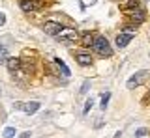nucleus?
<instances>
[{
  "label": "nucleus",
  "mask_w": 150,
  "mask_h": 138,
  "mask_svg": "<svg viewBox=\"0 0 150 138\" xmlns=\"http://www.w3.org/2000/svg\"><path fill=\"white\" fill-rule=\"evenodd\" d=\"M62 43H68V45H71V43H75V39H77V32L75 30H64L60 36H56Z\"/></svg>",
  "instance_id": "39448f33"
},
{
  "label": "nucleus",
  "mask_w": 150,
  "mask_h": 138,
  "mask_svg": "<svg viewBox=\"0 0 150 138\" xmlns=\"http://www.w3.org/2000/svg\"><path fill=\"white\" fill-rule=\"evenodd\" d=\"M4 22H6V15H4V13H0V26H2Z\"/></svg>",
  "instance_id": "aec40b11"
},
{
  "label": "nucleus",
  "mask_w": 150,
  "mask_h": 138,
  "mask_svg": "<svg viewBox=\"0 0 150 138\" xmlns=\"http://www.w3.org/2000/svg\"><path fill=\"white\" fill-rule=\"evenodd\" d=\"M17 138H30V132H28V131H26V132H23V135H19Z\"/></svg>",
  "instance_id": "412c9836"
},
{
  "label": "nucleus",
  "mask_w": 150,
  "mask_h": 138,
  "mask_svg": "<svg viewBox=\"0 0 150 138\" xmlns=\"http://www.w3.org/2000/svg\"><path fill=\"white\" fill-rule=\"evenodd\" d=\"M77 63L79 66H90L92 63V58H90V54H86V52H77Z\"/></svg>",
  "instance_id": "6e6552de"
},
{
  "label": "nucleus",
  "mask_w": 150,
  "mask_h": 138,
  "mask_svg": "<svg viewBox=\"0 0 150 138\" xmlns=\"http://www.w3.org/2000/svg\"><path fill=\"white\" fill-rule=\"evenodd\" d=\"M6 62H8V49L6 45L0 43V63H6Z\"/></svg>",
  "instance_id": "ddd939ff"
},
{
  "label": "nucleus",
  "mask_w": 150,
  "mask_h": 138,
  "mask_svg": "<svg viewBox=\"0 0 150 138\" xmlns=\"http://www.w3.org/2000/svg\"><path fill=\"white\" fill-rule=\"evenodd\" d=\"M92 45H94V36L86 32V34L83 36V47H92Z\"/></svg>",
  "instance_id": "f8f14e48"
},
{
  "label": "nucleus",
  "mask_w": 150,
  "mask_h": 138,
  "mask_svg": "<svg viewBox=\"0 0 150 138\" xmlns=\"http://www.w3.org/2000/svg\"><path fill=\"white\" fill-rule=\"evenodd\" d=\"M15 135H17V132H15L13 127H6V129H4V138H13Z\"/></svg>",
  "instance_id": "2eb2a0df"
},
{
  "label": "nucleus",
  "mask_w": 150,
  "mask_h": 138,
  "mask_svg": "<svg viewBox=\"0 0 150 138\" xmlns=\"http://www.w3.org/2000/svg\"><path fill=\"white\" fill-rule=\"evenodd\" d=\"M144 135H146V129H137V131H135V136H137V138L144 136Z\"/></svg>",
  "instance_id": "6ab92c4d"
},
{
  "label": "nucleus",
  "mask_w": 150,
  "mask_h": 138,
  "mask_svg": "<svg viewBox=\"0 0 150 138\" xmlns=\"http://www.w3.org/2000/svg\"><path fill=\"white\" fill-rule=\"evenodd\" d=\"M43 30H45V34H49V36H60L62 32L66 30L60 22H54V21H49V22H45V26H43Z\"/></svg>",
  "instance_id": "7ed1b4c3"
},
{
  "label": "nucleus",
  "mask_w": 150,
  "mask_h": 138,
  "mask_svg": "<svg viewBox=\"0 0 150 138\" xmlns=\"http://www.w3.org/2000/svg\"><path fill=\"white\" fill-rule=\"evenodd\" d=\"M131 39H133V34H126V32H124V34H118V36H116V45H118L120 49H124Z\"/></svg>",
  "instance_id": "423d86ee"
},
{
  "label": "nucleus",
  "mask_w": 150,
  "mask_h": 138,
  "mask_svg": "<svg viewBox=\"0 0 150 138\" xmlns=\"http://www.w3.org/2000/svg\"><path fill=\"white\" fill-rule=\"evenodd\" d=\"M88 88H90V80H84L83 86H81V90H79V95H84L88 91Z\"/></svg>",
  "instance_id": "dca6fc26"
},
{
  "label": "nucleus",
  "mask_w": 150,
  "mask_h": 138,
  "mask_svg": "<svg viewBox=\"0 0 150 138\" xmlns=\"http://www.w3.org/2000/svg\"><path fill=\"white\" fill-rule=\"evenodd\" d=\"M148 75H150V73L146 71V69H143V71H137V73H135V75L128 80V84H126V86H128V90H133V88H137V86H141L144 80L148 79Z\"/></svg>",
  "instance_id": "f03ea898"
},
{
  "label": "nucleus",
  "mask_w": 150,
  "mask_h": 138,
  "mask_svg": "<svg viewBox=\"0 0 150 138\" xmlns=\"http://www.w3.org/2000/svg\"><path fill=\"white\" fill-rule=\"evenodd\" d=\"M109 99H111V93H109V91H105V93L101 95V110L107 108V105H109Z\"/></svg>",
  "instance_id": "4468645a"
},
{
  "label": "nucleus",
  "mask_w": 150,
  "mask_h": 138,
  "mask_svg": "<svg viewBox=\"0 0 150 138\" xmlns=\"http://www.w3.org/2000/svg\"><path fill=\"white\" fill-rule=\"evenodd\" d=\"M54 63H56V67L62 71V75H64V77H69V69H68V66H66L62 60H60V58H54Z\"/></svg>",
  "instance_id": "9d476101"
},
{
  "label": "nucleus",
  "mask_w": 150,
  "mask_h": 138,
  "mask_svg": "<svg viewBox=\"0 0 150 138\" xmlns=\"http://www.w3.org/2000/svg\"><path fill=\"white\" fill-rule=\"evenodd\" d=\"M133 8H139V0H128L126 10H133Z\"/></svg>",
  "instance_id": "a211bd4d"
},
{
  "label": "nucleus",
  "mask_w": 150,
  "mask_h": 138,
  "mask_svg": "<svg viewBox=\"0 0 150 138\" xmlns=\"http://www.w3.org/2000/svg\"><path fill=\"white\" fill-rule=\"evenodd\" d=\"M19 6L25 13H30V11H36L41 8V2L40 0H19Z\"/></svg>",
  "instance_id": "20e7f679"
},
{
  "label": "nucleus",
  "mask_w": 150,
  "mask_h": 138,
  "mask_svg": "<svg viewBox=\"0 0 150 138\" xmlns=\"http://www.w3.org/2000/svg\"><path fill=\"white\" fill-rule=\"evenodd\" d=\"M6 66H8V69H9V71L13 73V71H17V69L21 67V60H19V58H8Z\"/></svg>",
  "instance_id": "1a4fd4ad"
},
{
  "label": "nucleus",
  "mask_w": 150,
  "mask_h": 138,
  "mask_svg": "<svg viewBox=\"0 0 150 138\" xmlns=\"http://www.w3.org/2000/svg\"><path fill=\"white\" fill-rule=\"evenodd\" d=\"M92 105H94V99L90 97V99L86 101V103H84V108H83V112H84V114H88V112H90V108H92Z\"/></svg>",
  "instance_id": "f3484780"
},
{
  "label": "nucleus",
  "mask_w": 150,
  "mask_h": 138,
  "mask_svg": "<svg viewBox=\"0 0 150 138\" xmlns=\"http://www.w3.org/2000/svg\"><path fill=\"white\" fill-rule=\"evenodd\" d=\"M92 49L96 50V52L100 54L101 58H109V56H112V49H111L109 41L103 38V36H96V38H94V45H92Z\"/></svg>",
  "instance_id": "f257e3e1"
},
{
  "label": "nucleus",
  "mask_w": 150,
  "mask_h": 138,
  "mask_svg": "<svg viewBox=\"0 0 150 138\" xmlns=\"http://www.w3.org/2000/svg\"><path fill=\"white\" fill-rule=\"evenodd\" d=\"M23 110H25L26 114H34L40 110V103L38 101H30V103H23Z\"/></svg>",
  "instance_id": "0eeeda50"
},
{
  "label": "nucleus",
  "mask_w": 150,
  "mask_h": 138,
  "mask_svg": "<svg viewBox=\"0 0 150 138\" xmlns=\"http://www.w3.org/2000/svg\"><path fill=\"white\" fill-rule=\"evenodd\" d=\"M131 21H135V22H143V21H144V11H143V10L133 11V13H131Z\"/></svg>",
  "instance_id": "9b49d317"
}]
</instances>
